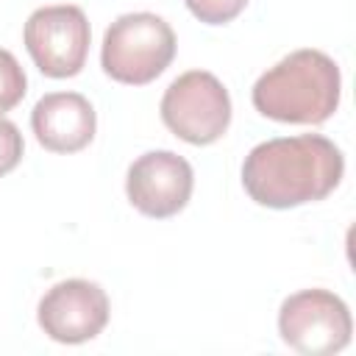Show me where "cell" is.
Segmentation results:
<instances>
[{"mask_svg":"<svg viewBox=\"0 0 356 356\" xmlns=\"http://www.w3.org/2000/svg\"><path fill=\"white\" fill-rule=\"evenodd\" d=\"M339 67L323 50H295L270 67L250 92L253 108L275 122L320 125L339 106Z\"/></svg>","mask_w":356,"mask_h":356,"instance_id":"2","label":"cell"},{"mask_svg":"<svg viewBox=\"0 0 356 356\" xmlns=\"http://www.w3.org/2000/svg\"><path fill=\"white\" fill-rule=\"evenodd\" d=\"M42 331L64 345L95 339L108 323V298L95 281L70 278L44 292L39 300Z\"/></svg>","mask_w":356,"mask_h":356,"instance_id":"7","label":"cell"},{"mask_svg":"<svg viewBox=\"0 0 356 356\" xmlns=\"http://www.w3.org/2000/svg\"><path fill=\"white\" fill-rule=\"evenodd\" d=\"M25 86L28 81L19 61L8 50H0V114L11 111L25 97Z\"/></svg>","mask_w":356,"mask_h":356,"instance_id":"10","label":"cell"},{"mask_svg":"<svg viewBox=\"0 0 356 356\" xmlns=\"http://www.w3.org/2000/svg\"><path fill=\"white\" fill-rule=\"evenodd\" d=\"M25 47L47 78H72L89 53V22L78 6H44L25 22Z\"/></svg>","mask_w":356,"mask_h":356,"instance_id":"6","label":"cell"},{"mask_svg":"<svg viewBox=\"0 0 356 356\" xmlns=\"http://www.w3.org/2000/svg\"><path fill=\"white\" fill-rule=\"evenodd\" d=\"M184 3L206 25H225L234 17H239L248 6V0H184Z\"/></svg>","mask_w":356,"mask_h":356,"instance_id":"11","label":"cell"},{"mask_svg":"<svg viewBox=\"0 0 356 356\" xmlns=\"http://www.w3.org/2000/svg\"><path fill=\"white\" fill-rule=\"evenodd\" d=\"M345 172L342 150L320 136H281L256 145L242 164V184L250 200L267 209H295L328 197Z\"/></svg>","mask_w":356,"mask_h":356,"instance_id":"1","label":"cell"},{"mask_svg":"<svg viewBox=\"0 0 356 356\" xmlns=\"http://www.w3.org/2000/svg\"><path fill=\"white\" fill-rule=\"evenodd\" d=\"M31 128L44 150L78 153L95 139V108L78 92L44 95L31 114Z\"/></svg>","mask_w":356,"mask_h":356,"instance_id":"9","label":"cell"},{"mask_svg":"<svg viewBox=\"0 0 356 356\" xmlns=\"http://www.w3.org/2000/svg\"><path fill=\"white\" fill-rule=\"evenodd\" d=\"M22 150H25V145H22L19 128L14 122H8V120L0 117V175L11 172L19 164Z\"/></svg>","mask_w":356,"mask_h":356,"instance_id":"12","label":"cell"},{"mask_svg":"<svg viewBox=\"0 0 356 356\" xmlns=\"http://www.w3.org/2000/svg\"><path fill=\"white\" fill-rule=\"evenodd\" d=\"M164 125L189 145L217 142L231 122V97L225 86L206 70L178 75L161 97Z\"/></svg>","mask_w":356,"mask_h":356,"instance_id":"4","label":"cell"},{"mask_svg":"<svg viewBox=\"0 0 356 356\" xmlns=\"http://www.w3.org/2000/svg\"><path fill=\"white\" fill-rule=\"evenodd\" d=\"M175 56L172 28L147 11L122 14L103 36L100 64L106 75L128 86H145L156 81Z\"/></svg>","mask_w":356,"mask_h":356,"instance_id":"3","label":"cell"},{"mask_svg":"<svg viewBox=\"0 0 356 356\" xmlns=\"http://www.w3.org/2000/svg\"><path fill=\"white\" fill-rule=\"evenodd\" d=\"M281 339L306 356L339 353L353 334L345 300L328 289H303L289 295L278 312Z\"/></svg>","mask_w":356,"mask_h":356,"instance_id":"5","label":"cell"},{"mask_svg":"<svg viewBox=\"0 0 356 356\" xmlns=\"http://www.w3.org/2000/svg\"><path fill=\"white\" fill-rule=\"evenodd\" d=\"M192 184L195 175L184 156L172 150H150L128 167L125 192L136 211L164 220L189 203Z\"/></svg>","mask_w":356,"mask_h":356,"instance_id":"8","label":"cell"}]
</instances>
